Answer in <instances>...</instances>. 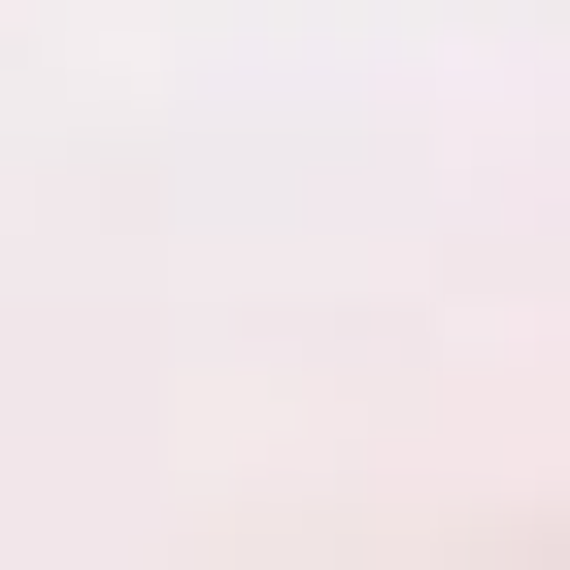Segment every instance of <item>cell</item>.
I'll return each mask as SVG.
<instances>
[]
</instances>
